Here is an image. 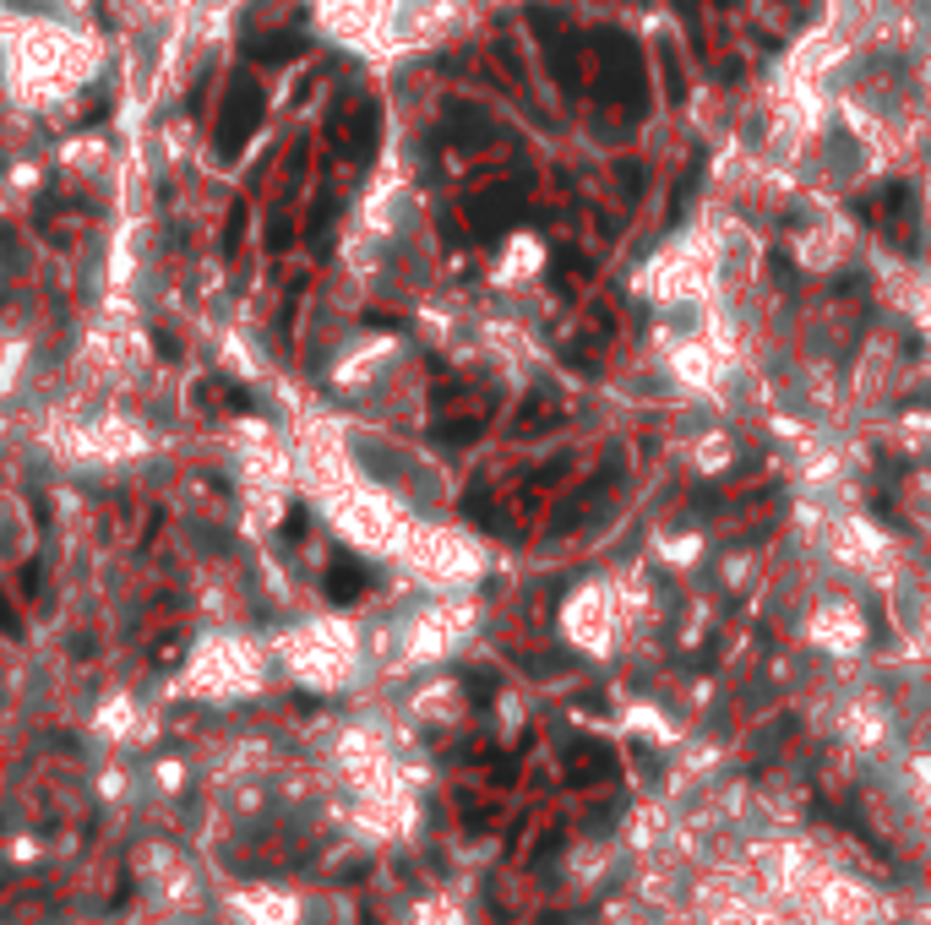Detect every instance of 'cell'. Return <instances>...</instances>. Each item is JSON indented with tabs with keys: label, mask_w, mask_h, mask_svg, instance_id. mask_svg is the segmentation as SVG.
<instances>
[{
	"label": "cell",
	"mask_w": 931,
	"mask_h": 925,
	"mask_svg": "<svg viewBox=\"0 0 931 925\" xmlns=\"http://www.w3.org/2000/svg\"><path fill=\"white\" fill-rule=\"evenodd\" d=\"M523 191H529L523 180H501V185H490V191H485V196L474 202V218L485 224V235H490V229H507V224H512V213H518Z\"/></svg>",
	"instance_id": "277c9868"
},
{
	"label": "cell",
	"mask_w": 931,
	"mask_h": 925,
	"mask_svg": "<svg viewBox=\"0 0 931 925\" xmlns=\"http://www.w3.org/2000/svg\"><path fill=\"white\" fill-rule=\"evenodd\" d=\"M240 235H246V202H235V213H229V235H224V251H229V256L240 251Z\"/></svg>",
	"instance_id": "9c48e42d"
},
{
	"label": "cell",
	"mask_w": 931,
	"mask_h": 925,
	"mask_svg": "<svg viewBox=\"0 0 931 925\" xmlns=\"http://www.w3.org/2000/svg\"><path fill=\"white\" fill-rule=\"evenodd\" d=\"M376 132H382L376 104H360V110H354V132H349V158H354V163H371V158H376Z\"/></svg>",
	"instance_id": "8992f818"
},
{
	"label": "cell",
	"mask_w": 931,
	"mask_h": 925,
	"mask_svg": "<svg viewBox=\"0 0 931 925\" xmlns=\"http://www.w3.org/2000/svg\"><path fill=\"white\" fill-rule=\"evenodd\" d=\"M306 49V33H273V38H262L251 55L262 60V66H284V60H295Z\"/></svg>",
	"instance_id": "52a82bcc"
},
{
	"label": "cell",
	"mask_w": 931,
	"mask_h": 925,
	"mask_svg": "<svg viewBox=\"0 0 931 925\" xmlns=\"http://www.w3.org/2000/svg\"><path fill=\"white\" fill-rule=\"evenodd\" d=\"M485 431V414H468V420H453V425H436V436L447 442V447H464V442H474Z\"/></svg>",
	"instance_id": "ba28073f"
},
{
	"label": "cell",
	"mask_w": 931,
	"mask_h": 925,
	"mask_svg": "<svg viewBox=\"0 0 931 925\" xmlns=\"http://www.w3.org/2000/svg\"><path fill=\"white\" fill-rule=\"evenodd\" d=\"M360 594H365V567H360L354 556H338L332 572H327V599H332V605H349V599H360Z\"/></svg>",
	"instance_id": "5b68a950"
},
{
	"label": "cell",
	"mask_w": 931,
	"mask_h": 925,
	"mask_svg": "<svg viewBox=\"0 0 931 925\" xmlns=\"http://www.w3.org/2000/svg\"><path fill=\"white\" fill-rule=\"evenodd\" d=\"M534 33L545 38V55H550L556 82L572 93V88H578V38H572V27H561V16H550V11H534Z\"/></svg>",
	"instance_id": "3957f363"
},
{
	"label": "cell",
	"mask_w": 931,
	"mask_h": 925,
	"mask_svg": "<svg viewBox=\"0 0 931 925\" xmlns=\"http://www.w3.org/2000/svg\"><path fill=\"white\" fill-rule=\"evenodd\" d=\"M594 44H600V88H605V99L621 104L626 115H643L648 77H643V55H637V44H632L626 33H616V27L594 33Z\"/></svg>",
	"instance_id": "7a4b0ae2"
},
{
	"label": "cell",
	"mask_w": 931,
	"mask_h": 925,
	"mask_svg": "<svg viewBox=\"0 0 931 925\" xmlns=\"http://www.w3.org/2000/svg\"><path fill=\"white\" fill-rule=\"evenodd\" d=\"M262 115H268V99H262L257 77H251V71H235V77H229V93H224V104H218L213 158H218V163L240 158V148L251 142V132L262 126Z\"/></svg>",
	"instance_id": "6da1fadb"
},
{
	"label": "cell",
	"mask_w": 931,
	"mask_h": 925,
	"mask_svg": "<svg viewBox=\"0 0 931 925\" xmlns=\"http://www.w3.org/2000/svg\"><path fill=\"white\" fill-rule=\"evenodd\" d=\"M0 626H5V631H11V637H16V631H22V620L11 616V605H5V599H0Z\"/></svg>",
	"instance_id": "30bf717a"
}]
</instances>
